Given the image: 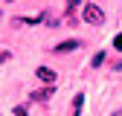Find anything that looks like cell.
Returning <instances> with one entry per match:
<instances>
[{"instance_id":"6da1fadb","label":"cell","mask_w":122,"mask_h":116,"mask_svg":"<svg viewBox=\"0 0 122 116\" xmlns=\"http://www.w3.org/2000/svg\"><path fill=\"white\" fill-rule=\"evenodd\" d=\"M81 20L90 23V26H102V23H105V12H102L96 3H84V6H81Z\"/></svg>"},{"instance_id":"7a4b0ae2","label":"cell","mask_w":122,"mask_h":116,"mask_svg":"<svg viewBox=\"0 0 122 116\" xmlns=\"http://www.w3.org/2000/svg\"><path fill=\"white\" fill-rule=\"evenodd\" d=\"M35 76H38L41 81H47L50 87H52V81L58 78V76H55V70H52V67H38V70H35Z\"/></svg>"},{"instance_id":"3957f363","label":"cell","mask_w":122,"mask_h":116,"mask_svg":"<svg viewBox=\"0 0 122 116\" xmlns=\"http://www.w3.org/2000/svg\"><path fill=\"white\" fill-rule=\"evenodd\" d=\"M73 49H79V41H76V38H70V41H61V44H55V52H58V55H64V52H73Z\"/></svg>"},{"instance_id":"277c9868","label":"cell","mask_w":122,"mask_h":116,"mask_svg":"<svg viewBox=\"0 0 122 116\" xmlns=\"http://www.w3.org/2000/svg\"><path fill=\"white\" fill-rule=\"evenodd\" d=\"M50 99H52V87H41L32 93V102H50Z\"/></svg>"},{"instance_id":"5b68a950","label":"cell","mask_w":122,"mask_h":116,"mask_svg":"<svg viewBox=\"0 0 122 116\" xmlns=\"http://www.w3.org/2000/svg\"><path fill=\"white\" fill-rule=\"evenodd\" d=\"M81 107H84V93H76V99H73V116H79Z\"/></svg>"},{"instance_id":"8992f818","label":"cell","mask_w":122,"mask_h":116,"mask_svg":"<svg viewBox=\"0 0 122 116\" xmlns=\"http://www.w3.org/2000/svg\"><path fill=\"white\" fill-rule=\"evenodd\" d=\"M102 61H105V52H96V55H93V61H90V64H93V67H102Z\"/></svg>"},{"instance_id":"52a82bcc","label":"cell","mask_w":122,"mask_h":116,"mask_svg":"<svg viewBox=\"0 0 122 116\" xmlns=\"http://www.w3.org/2000/svg\"><path fill=\"white\" fill-rule=\"evenodd\" d=\"M15 116H26V107H23V105H18V107H15Z\"/></svg>"},{"instance_id":"ba28073f","label":"cell","mask_w":122,"mask_h":116,"mask_svg":"<svg viewBox=\"0 0 122 116\" xmlns=\"http://www.w3.org/2000/svg\"><path fill=\"white\" fill-rule=\"evenodd\" d=\"M73 6H79V0H67V12H70Z\"/></svg>"},{"instance_id":"9c48e42d","label":"cell","mask_w":122,"mask_h":116,"mask_svg":"<svg viewBox=\"0 0 122 116\" xmlns=\"http://www.w3.org/2000/svg\"><path fill=\"white\" fill-rule=\"evenodd\" d=\"M113 47H116V49H122V35H119V38L113 41Z\"/></svg>"},{"instance_id":"30bf717a","label":"cell","mask_w":122,"mask_h":116,"mask_svg":"<svg viewBox=\"0 0 122 116\" xmlns=\"http://www.w3.org/2000/svg\"><path fill=\"white\" fill-rule=\"evenodd\" d=\"M113 116H122V110H116V113H113Z\"/></svg>"},{"instance_id":"8fae6325","label":"cell","mask_w":122,"mask_h":116,"mask_svg":"<svg viewBox=\"0 0 122 116\" xmlns=\"http://www.w3.org/2000/svg\"><path fill=\"white\" fill-rule=\"evenodd\" d=\"M0 18H3V14H0Z\"/></svg>"}]
</instances>
